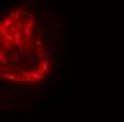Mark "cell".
I'll list each match as a JSON object with an SVG mask.
<instances>
[{
  "label": "cell",
  "mask_w": 124,
  "mask_h": 122,
  "mask_svg": "<svg viewBox=\"0 0 124 122\" xmlns=\"http://www.w3.org/2000/svg\"><path fill=\"white\" fill-rule=\"evenodd\" d=\"M26 16H29V12H26V10H23V12H22V19H24Z\"/></svg>",
  "instance_id": "5"
},
{
  "label": "cell",
  "mask_w": 124,
  "mask_h": 122,
  "mask_svg": "<svg viewBox=\"0 0 124 122\" xmlns=\"http://www.w3.org/2000/svg\"><path fill=\"white\" fill-rule=\"evenodd\" d=\"M13 46H14V44L10 43V41H4V40H1V50H10V51H12Z\"/></svg>",
  "instance_id": "3"
},
{
  "label": "cell",
  "mask_w": 124,
  "mask_h": 122,
  "mask_svg": "<svg viewBox=\"0 0 124 122\" xmlns=\"http://www.w3.org/2000/svg\"><path fill=\"white\" fill-rule=\"evenodd\" d=\"M41 46H43V38L41 37H36L33 40V43H31V48L37 50V48H41Z\"/></svg>",
  "instance_id": "2"
},
{
  "label": "cell",
  "mask_w": 124,
  "mask_h": 122,
  "mask_svg": "<svg viewBox=\"0 0 124 122\" xmlns=\"http://www.w3.org/2000/svg\"><path fill=\"white\" fill-rule=\"evenodd\" d=\"M14 23H16V21H14L13 19H10V17H7L6 20L3 19V21H1V28H6V30H9L10 27H13V26H14Z\"/></svg>",
  "instance_id": "1"
},
{
  "label": "cell",
  "mask_w": 124,
  "mask_h": 122,
  "mask_svg": "<svg viewBox=\"0 0 124 122\" xmlns=\"http://www.w3.org/2000/svg\"><path fill=\"white\" fill-rule=\"evenodd\" d=\"M40 67H41V70L46 73V71H49L50 70V62H49V60H43L41 62H40Z\"/></svg>",
  "instance_id": "4"
}]
</instances>
